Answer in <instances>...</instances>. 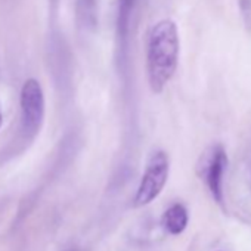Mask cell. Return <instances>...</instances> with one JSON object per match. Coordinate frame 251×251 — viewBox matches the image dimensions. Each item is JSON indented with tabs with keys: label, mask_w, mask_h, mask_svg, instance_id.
I'll list each match as a JSON object with an SVG mask.
<instances>
[{
	"label": "cell",
	"mask_w": 251,
	"mask_h": 251,
	"mask_svg": "<svg viewBox=\"0 0 251 251\" xmlns=\"http://www.w3.org/2000/svg\"><path fill=\"white\" fill-rule=\"evenodd\" d=\"M180 40L175 21L161 20L152 25L147 45V74L154 93H161L173 78L179 64Z\"/></svg>",
	"instance_id": "cell-1"
},
{
	"label": "cell",
	"mask_w": 251,
	"mask_h": 251,
	"mask_svg": "<svg viewBox=\"0 0 251 251\" xmlns=\"http://www.w3.org/2000/svg\"><path fill=\"white\" fill-rule=\"evenodd\" d=\"M170 172L169 155L163 151H157L148 160L145 173L141 179V183L136 191L135 205L144 207L151 204L164 189Z\"/></svg>",
	"instance_id": "cell-2"
},
{
	"label": "cell",
	"mask_w": 251,
	"mask_h": 251,
	"mask_svg": "<svg viewBox=\"0 0 251 251\" xmlns=\"http://www.w3.org/2000/svg\"><path fill=\"white\" fill-rule=\"evenodd\" d=\"M21 114L23 130L33 138L42 127L45 118V95L36 78H28L21 89Z\"/></svg>",
	"instance_id": "cell-3"
},
{
	"label": "cell",
	"mask_w": 251,
	"mask_h": 251,
	"mask_svg": "<svg viewBox=\"0 0 251 251\" xmlns=\"http://www.w3.org/2000/svg\"><path fill=\"white\" fill-rule=\"evenodd\" d=\"M227 167V155L222 145L210 147L198 161V175L205 182L213 198L223 200V176Z\"/></svg>",
	"instance_id": "cell-4"
},
{
	"label": "cell",
	"mask_w": 251,
	"mask_h": 251,
	"mask_svg": "<svg viewBox=\"0 0 251 251\" xmlns=\"http://www.w3.org/2000/svg\"><path fill=\"white\" fill-rule=\"evenodd\" d=\"M188 219L189 217H188L186 208L182 204H173L164 211L161 217V225L166 232L172 235H179L186 229Z\"/></svg>",
	"instance_id": "cell-5"
},
{
	"label": "cell",
	"mask_w": 251,
	"mask_h": 251,
	"mask_svg": "<svg viewBox=\"0 0 251 251\" xmlns=\"http://www.w3.org/2000/svg\"><path fill=\"white\" fill-rule=\"evenodd\" d=\"M0 126H2V112H0Z\"/></svg>",
	"instance_id": "cell-6"
},
{
	"label": "cell",
	"mask_w": 251,
	"mask_h": 251,
	"mask_svg": "<svg viewBox=\"0 0 251 251\" xmlns=\"http://www.w3.org/2000/svg\"><path fill=\"white\" fill-rule=\"evenodd\" d=\"M71 251H74V250H71Z\"/></svg>",
	"instance_id": "cell-7"
}]
</instances>
